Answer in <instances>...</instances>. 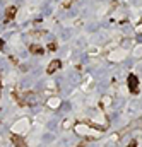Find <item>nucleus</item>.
I'll list each match as a JSON object with an SVG mask.
<instances>
[{
  "label": "nucleus",
  "instance_id": "nucleus-1",
  "mask_svg": "<svg viewBox=\"0 0 142 147\" xmlns=\"http://www.w3.org/2000/svg\"><path fill=\"white\" fill-rule=\"evenodd\" d=\"M127 82H128V89H130V92H137V87H139V79H137V75H135V74H130Z\"/></svg>",
  "mask_w": 142,
  "mask_h": 147
},
{
  "label": "nucleus",
  "instance_id": "nucleus-2",
  "mask_svg": "<svg viewBox=\"0 0 142 147\" xmlns=\"http://www.w3.org/2000/svg\"><path fill=\"white\" fill-rule=\"evenodd\" d=\"M60 67H62V62H60V60H53V62H51V63L48 65L46 72H48V74H53V72H57V70H58Z\"/></svg>",
  "mask_w": 142,
  "mask_h": 147
},
{
  "label": "nucleus",
  "instance_id": "nucleus-3",
  "mask_svg": "<svg viewBox=\"0 0 142 147\" xmlns=\"http://www.w3.org/2000/svg\"><path fill=\"white\" fill-rule=\"evenodd\" d=\"M12 142H14V147H26V140L19 135H12Z\"/></svg>",
  "mask_w": 142,
  "mask_h": 147
},
{
  "label": "nucleus",
  "instance_id": "nucleus-4",
  "mask_svg": "<svg viewBox=\"0 0 142 147\" xmlns=\"http://www.w3.org/2000/svg\"><path fill=\"white\" fill-rule=\"evenodd\" d=\"M14 14H16V7H9V9H7V12H5V19H7V21H10V19L14 17Z\"/></svg>",
  "mask_w": 142,
  "mask_h": 147
},
{
  "label": "nucleus",
  "instance_id": "nucleus-5",
  "mask_svg": "<svg viewBox=\"0 0 142 147\" xmlns=\"http://www.w3.org/2000/svg\"><path fill=\"white\" fill-rule=\"evenodd\" d=\"M31 53H34V55L39 53V55H41V53H43V48H41V46H38V45H33V46H31Z\"/></svg>",
  "mask_w": 142,
  "mask_h": 147
},
{
  "label": "nucleus",
  "instance_id": "nucleus-6",
  "mask_svg": "<svg viewBox=\"0 0 142 147\" xmlns=\"http://www.w3.org/2000/svg\"><path fill=\"white\" fill-rule=\"evenodd\" d=\"M2 48H3V41L0 39V50H2Z\"/></svg>",
  "mask_w": 142,
  "mask_h": 147
},
{
  "label": "nucleus",
  "instance_id": "nucleus-7",
  "mask_svg": "<svg viewBox=\"0 0 142 147\" xmlns=\"http://www.w3.org/2000/svg\"><path fill=\"white\" fill-rule=\"evenodd\" d=\"M128 147H135V144H130V146H128Z\"/></svg>",
  "mask_w": 142,
  "mask_h": 147
}]
</instances>
